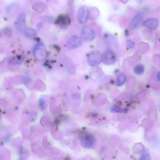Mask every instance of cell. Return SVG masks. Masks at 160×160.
<instances>
[{"label":"cell","mask_w":160,"mask_h":160,"mask_svg":"<svg viewBox=\"0 0 160 160\" xmlns=\"http://www.w3.org/2000/svg\"><path fill=\"white\" fill-rule=\"evenodd\" d=\"M145 70V66L142 64L137 65L134 68L135 73L138 75H141L144 72Z\"/></svg>","instance_id":"cell-13"},{"label":"cell","mask_w":160,"mask_h":160,"mask_svg":"<svg viewBox=\"0 0 160 160\" xmlns=\"http://www.w3.org/2000/svg\"><path fill=\"white\" fill-rule=\"evenodd\" d=\"M157 78L158 81L160 82V71L158 72L157 74Z\"/></svg>","instance_id":"cell-17"},{"label":"cell","mask_w":160,"mask_h":160,"mask_svg":"<svg viewBox=\"0 0 160 160\" xmlns=\"http://www.w3.org/2000/svg\"><path fill=\"white\" fill-rule=\"evenodd\" d=\"M83 40L86 41H91L94 39L96 36L95 32L91 26L88 25L83 26L81 33Z\"/></svg>","instance_id":"cell-2"},{"label":"cell","mask_w":160,"mask_h":160,"mask_svg":"<svg viewBox=\"0 0 160 160\" xmlns=\"http://www.w3.org/2000/svg\"><path fill=\"white\" fill-rule=\"evenodd\" d=\"M116 56L114 51L110 49H106L102 55V61L105 64L111 65L116 61Z\"/></svg>","instance_id":"cell-4"},{"label":"cell","mask_w":160,"mask_h":160,"mask_svg":"<svg viewBox=\"0 0 160 160\" xmlns=\"http://www.w3.org/2000/svg\"><path fill=\"white\" fill-rule=\"evenodd\" d=\"M139 160H151L150 155L147 153L143 154L140 157Z\"/></svg>","instance_id":"cell-16"},{"label":"cell","mask_w":160,"mask_h":160,"mask_svg":"<svg viewBox=\"0 0 160 160\" xmlns=\"http://www.w3.org/2000/svg\"><path fill=\"white\" fill-rule=\"evenodd\" d=\"M127 80L126 74L124 73L119 74L116 80V85L117 86H122L125 83Z\"/></svg>","instance_id":"cell-11"},{"label":"cell","mask_w":160,"mask_h":160,"mask_svg":"<svg viewBox=\"0 0 160 160\" xmlns=\"http://www.w3.org/2000/svg\"><path fill=\"white\" fill-rule=\"evenodd\" d=\"M102 55L98 51H91L87 55L88 63L89 66L92 67L98 66L102 61Z\"/></svg>","instance_id":"cell-1"},{"label":"cell","mask_w":160,"mask_h":160,"mask_svg":"<svg viewBox=\"0 0 160 160\" xmlns=\"http://www.w3.org/2000/svg\"><path fill=\"white\" fill-rule=\"evenodd\" d=\"M70 19L67 16L61 15L56 20V23L59 24L61 28L65 29L68 27L70 23Z\"/></svg>","instance_id":"cell-10"},{"label":"cell","mask_w":160,"mask_h":160,"mask_svg":"<svg viewBox=\"0 0 160 160\" xmlns=\"http://www.w3.org/2000/svg\"><path fill=\"white\" fill-rule=\"evenodd\" d=\"M111 110L112 112L113 113H120L122 112L123 109L119 105H115L112 107Z\"/></svg>","instance_id":"cell-14"},{"label":"cell","mask_w":160,"mask_h":160,"mask_svg":"<svg viewBox=\"0 0 160 160\" xmlns=\"http://www.w3.org/2000/svg\"><path fill=\"white\" fill-rule=\"evenodd\" d=\"M15 25L16 29L19 32H24L26 29V15L24 13H22L20 14Z\"/></svg>","instance_id":"cell-6"},{"label":"cell","mask_w":160,"mask_h":160,"mask_svg":"<svg viewBox=\"0 0 160 160\" xmlns=\"http://www.w3.org/2000/svg\"><path fill=\"white\" fill-rule=\"evenodd\" d=\"M35 57L39 61L45 59L46 57L47 52L45 45L42 43H38L35 46L33 51Z\"/></svg>","instance_id":"cell-3"},{"label":"cell","mask_w":160,"mask_h":160,"mask_svg":"<svg viewBox=\"0 0 160 160\" xmlns=\"http://www.w3.org/2000/svg\"><path fill=\"white\" fill-rule=\"evenodd\" d=\"M24 33L27 38H33L37 34L36 30L31 28H26L24 31Z\"/></svg>","instance_id":"cell-12"},{"label":"cell","mask_w":160,"mask_h":160,"mask_svg":"<svg viewBox=\"0 0 160 160\" xmlns=\"http://www.w3.org/2000/svg\"><path fill=\"white\" fill-rule=\"evenodd\" d=\"M143 25L144 26L149 29L155 30L158 27L159 21L156 18H150L144 21Z\"/></svg>","instance_id":"cell-8"},{"label":"cell","mask_w":160,"mask_h":160,"mask_svg":"<svg viewBox=\"0 0 160 160\" xmlns=\"http://www.w3.org/2000/svg\"><path fill=\"white\" fill-rule=\"evenodd\" d=\"M81 45V39L77 35H73L68 40L67 47L69 50H73L78 48Z\"/></svg>","instance_id":"cell-7"},{"label":"cell","mask_w":160,"mask_h":160,"mask_svg":"<svg viewBox=\"0 0 160 160\" xmlns=\"http://www.w3.org/2000/svg\"><path fill=\"white\" fill-rule=\"evenodd\" d=\"M126 45L130 49H132L135 46V42L131 40H128L126 41Z\"/></svg>","instance_id":"cell-15"},{"label":"cell","mask_w":160,"mask_h":160,"mask_svg":"<svg viewBox=\"0 0 160 160\" xmlns=\"http://www.w3.org/2000/svg\"><path fill=\"white\" fill-rule=\"evenodd\" d=\"M89 11L87 6L83 5L78 11L77 18L80 23L84 24L86 23L89 18Z\"/></svg>","instance_id":"cell-5"},{"label":"cell","mask_w":160,"mask_h":160,"mask_svg":"<svg viewBox=\"0 0 160 160\" xmlns=\"http://www.w3.org/2000/svg\"><path fill=\"white\" fill-rule=\"evenodd\" d=\"M143 17L141 13L135 15L131 20L129 25V28L131 30H135L140 25Z\"/></svg>","instance_id":"cell-9"}]
</instances>
